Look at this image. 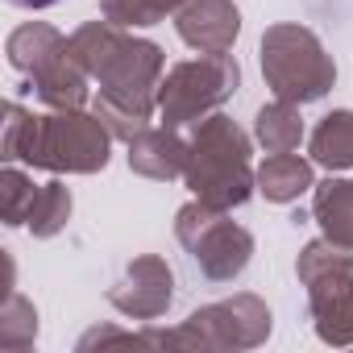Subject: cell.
<instances>
[{
  "instance_id": "obj_1",
  "label": "cell",
  "mask_w": 353,
  "mask_h": 353,
  "mask_svg": "<svg viewBox=\"0 0 353 353\" xmlns=\"http://www.w3.org/2000/svg\"><path fill=\"white\" fill-rule=\"evenodd\" d=\"M112 133L96 112L83 108H50L30 112L17 100L5 104V133H0V158L30 162L50 174H96L112 158Z\"/></svg>"
},
{
  "instance_id": "obj_2",
  "label": "cell",
  "mask_w": 353,
  "mask_h": 353,
  "mask_svg": "<svg viewBox=\"0 0 353 353\" xmlns=\"http://www.w3.org/2000/svg\"><path fill=\"white\" fill-rule=\"evenodd\" d=\"M166 75V54L158 42L137 38L133 30L121 34L112 59L100 67L96 75V96H92V112L108 125V133L117 141H133L141 129H150L154 112H158V83Z\"/></svg>"
},
{
  "instance_id": "obj_3",
  "label": "cell",
  "mask_w": 353,
  "mask_h": 353,
  "mask_svg": "<svg viewBox=\"0 0 353 353\" xmlns=\"http://www.w3.org/2000/svg\"><path fill=\"white\" fill-rule=\"evenodd\" d=\"M250 154L254 137L229 112H208L204 121H196V133L188 137V192L225 212L250 204V196L258 192V166L250 162Z\"/></svg>"
},
{
  "instance_id": "obj_4",
  "label": "cell",
  "mask_w": 353,
  "mask_h": 353,
  "mask_svg": "<svg viewBox=\"0 0 353 353\" xmlns=\"http://www.w3.org/2000/svg\"><path fill=\"white\" fill-rule=\"evenodd\" d=\"M274 332V312L254 291H237L229 299L196 307L179 328H145L141 345L154 349H188V353H225V349H258Z\"/></svg>"
},
{
  "instance_id": "obj_5",
  "label": "cell",
  "mask_w": 353,
  "mask_h": 353,
  "mask_svg": "<svg viewBox=\"0 0 353 353\" xmlns=\"http://www.w3.org/2000/svg\"><path fill=\"white\" fill-rule=\"evenodd\" d=\"M262 79L270 88L274 100L287 104H316L332 92L336 83V63L324 50V42L316 38V30L299 26V21H279L262 34Z\"/></svg>"
},
{
  "instance_id": "obj_6",
  "label": "cell",
  "mask_w": 353,
  "mask_h": 353,
  "mask_svg": "<svg viewBox=\"0 0 353 353\" xmlns=\"http://www.w3.org/2000/svg\"><path fill=\"white\" fill-rule=\"evenodd\" d=\"M174 237L208 283H233L254 262V233L237 225L225 208H212L196 196L174 212Z\"/></svg>"
},
{
  "instance_id": "obj_7",
  "label": "cell",
  "mask_w": 353,
  "mask_h": 353,
  "mask_svg": "<svg viewBox=\"0 0 353 353\" xmlns=\"http://www.w3.org/2000/svg\"><path fill=\"white\" fill-rule=\"evenodd\" d=\"M241 88V67L233 54H200L166 67L158 83V117L170 129H183L221 112Z\"/></svg>"
},
{
  "instance_id": "obj_8",
  "label": "cell",
  "mask_w": 353,
  "mask_h": 353,
  "mask_svg": "<svg viewBox=\"0 0 353 353\" xmlns=\"http://www.w3.org/2000/svg\"><path fill=\"white\" fill-rule=\"evenodd\" d=\"M108 303L141 324H154L174 303V270L158 254H137L108 287Z\"/></svg>"
},
{
  "instance_id": "obj_9",
  "label": "cell",
  "mask_w": 353,
  "mask_h": 353,
  "mask_svg": "<svg viewBox=\"0 0 353 353\" xmlns=\"http://www.w3.org/2000/svg\"><path fill=\"white\" fill-rule=\"evenodd\" d=\"M170 21L196 54H229L241 38V9L233 0H183Z\"/></svg>"
},
{
  "instance_id": "obj_10",
  "label": "cell",
  "mask_w": 353,
  "mask_h": 353,
  "mask_svg": "<svg viewBox=\"0 0 353 353\" xmlns=\"http://www.w3.org/2000/svg\"><path fill=\"white\" fill-rule=\"evenodd\" d=\"M129 170L141 174L150 183H170V179H183L188 170V137H179V129H141L133 141H129Z\"/></svg>"
},
{
  "instance_id": "obj_11",
  "label": "cell",
  "mask_w": 353,
  "mask_h": 353,
  "mask_svg": "<svg viewBox=\"0 0 353 353\" xmlns=\"http://www.w3.org/2000/svg\"><path fill=\"white\" fill-rule=\"evenodd\" d=\"M92 83H96V79L83 71V63L71 54V46L30 75V88H34V96H38L46 108H83V104L92 100V92H88Z\"/></svg>"
},
{
  "instance_id": "obj_12",
  "label": "cell",
  "mask_w": 353,
  "mask_h": 353,
  "mask_svg": "<svg viewBox=\"0 0 353 353\" xmlns=\"http://www.w3.org/2000/svg\"><path fill=\"white\" fill-rule=\"evenodd\" d=\"M295 274H299V283H303L307 295L353 287V250H345V245H336L328 237H316V241H307L299 250Z\"/></svg>"
},
{
  "instance_id": "obj_13",
  "label": "cell",
  "mask_w": 353,
  "mask_h": 353,
  "mask_svg": "<svg viewBox=\"0 0 353 353\" xmlns=\"http://www.w3.org/2000/svg\"><path fill=\"white\" fill-rule=\"evenodd\" d=\"M312 221L320 233L345 250H353V179L328 174L324 183L312 188Z\"/></svg>"
},
{
  "instance_id": "obj_14",
  "label": "cell",
  "mask_w": 353,
  "mask_h": 353,
  "mask_svg": "<svg viewBox=\"0 0 353 353\" xmlns=\"http://www.w3.org/2000/svg\"><path fill=\"white\" fill-rule=\"evenodd\" d=\"M312 188H316V162L312 158H299L295 150L291 154H270L258 166V192L270 204H295Z\"/></svg>"
},
{
  "instance_id": "obj_15",
  "label": "cell",
  "mask_w": 353,
  "mask_h": 353,
  "mask_svg": "<svg viewBox=\"0 0 353 353\" xmlns=\"http://www.w3.org/2000/svg\"><path fill=\"white\" fill-rule=\"evenodd\" d=\"M67 50V34H59L54 26H46V21H26V26H17L13 34H9V42H5V54H9V67L17 71V75H34L38 67H46L54 54H63Z\"/></svg>"
},
{
  "instance_id": "obj_16",
  "label": "cell",
  "mask_w": 353,
  "mask_h": 353,
  "mask_svg": "<svg viewBox=\"0 0 353 353\" xmlns=\"http://www.w3.org/2000/svg\"><path fill=\"white\" fill-rule=\"evenodd\" d=\"M307 154L332 174L353 170V108H332L328 117H320V125L307 133Z\"/></svg>"
},
{
  "instance_id": "obj_17",
  "label": "cell",
  "mask_w": 353,
  "mask_h": 353,
  "mask_svg": "<svg viewBox=\"0 0 353 353\" xmlns=\"http://www.w3.org/2000/svg\"><path fill=\"white\" fill-rule=\"evenodd\" d=\"M303 137H307V129H303L299 104L270 100V104L258 108V117H254V141L266 154H291V150H299Z\"/></svg>"
},
{
  "instance_id": "obj_18",
  "label": "cell",
  "mask_w": 353,
  "mask_h": 353,
  "mask_svg": "<svg viewBox=\"0 0 353 353\" xmlns=\"http://www.w3.org/2000/svg\"><path fill=\"white\" fill-rule=\"evenodd\" d=\"M307 312H312V328L324 345H336V349L353 345V287L307 295Z\"/></svg>"
},
{
  "instance_id": "obj_19",
  "label": "cell",
  "mask_w": 353,
  "mask_h": 353,
  "mask_svg": "<svg viewBox=\"0 0 353 353\" xmlns=\"http://www.w3.org/2000/svg\"><path fill=\"white\" fill-rule=\"evenodd\" d=\"M71 212H75L71 188H67L63 179H50V183L38 188V200H34V212H30V233H34L38 241H50V237H59V233L67 229Z\"/></svg>"
},
{
  "instance_id": "obj_20",
  "label": "cell",
  "mask_w": 353,
  "mask_h": 353,
  "mask_svg": "<svg viewBox=\"0 0 353 353\" xmlns=\"http://www.w3.org/2000/svg\"><path fill=\"white\" fill-rule=\"evenodd\" d=\"M121 26H112V21H83L75 34H67V46H71V54L83 63V71L96 79L100 75V67L112 59V50H117V42H121Z\"/></svg>"
},
{
  "instance_id": "obj_21",
  "label": "cell",
  "mask_w": 353,
  "mask_h": 353,
  "mask_svg": "<svg viewBox=\"0 0 353 353\" xmlns=\"http://www.w3.org/2000/svg\"><path fill=\"white\" fill-rule=\"evenodd\" d=\"M34 341H38V307L21 291H9L5 307H0V349L21 353V349H34Z\"/></svg>"
},
{
  "instance_id": "obj_22",
  "label": "cell",
  "mask_w": 353,
  "mask_h": 353,
  "mask_svg": "<svg viewBox=\"0 0 353 353\" xmlns=\"http://www.w3.org/2000/svg\"><path fill=\"white\" fill-rule=\"evenodd\" d=\"M38 188H42V183H34L21 166L5 162V170H0V216H5V229H21V225H30V212H34Z\"/></svg>"
},
{
  "instance_id": "obj_23",
  "label": "cell",
  "mask_w": 353,
  "mask_h": 353,
  "mask_svg": "<svg viewBox=\"0 0 353 353\" xmlns=\"http://www.w3.org/2000/svg\"><path fill=\"white\" fill-rule=\"evenodd\" d=\"M183 0H100V17L121 30H150L166 17H174Z\"/></svg>"
},
{
  "instance_id": "obj_24",
  "label": "cell",
  "mask_w": 353,
  "mask_h": 353,
  "mask_svg": "<svg viewBox=\"0 0 353 353\" xmlns=\"http://www.w3.org/2000/svg\"><path fill=\"white\" fill-rule=\"evenodd\" d=\"M96 341H137V336L133 332H121V328H92V332L79 336V349H92Z\"/></svg>"
},
{
  "instance_id": "obj_25",
  "label": "cell",
  "mask_w": 353,
  "mask_h": 353,
  "mask_svg": "<svg viewBox=\"0 0 353 353\" xmlns=\"http://www.w3.org/2000/svg\"><path fill=\"white\" fill-rule=\"evenodd\" d=\"M9 9H21V13H42V9H50V5H59V0H5Z\"/></svg>"
}]
</instances>
